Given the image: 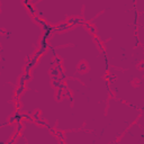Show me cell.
<instances>
[{
  "label": "cell",
  "instance_id": "obj_3",
  "mask_svg": "<svg viewBox=\"0 0 144 144\" xmlns=\"http://www.w3.org/2000/svg\"><path fill=\"white\" fill-rule=\"evenodd\" d=\"M25 81H26V78H25V76H23L19 80V86H25Z\"/></svg>",
  "mask_w": 144,
  "mask_h": 144
},
{
  "label": "cell",
  "instance_id": "obj_8",
  "mask_svg": "<svg viewBox=\"0 0 144 144\" xmlns=\"http://www.w3.org/2000/svg\"><path fill=\"white\" fill-rule=\"evenodd\" d=\"M80 70H86V65H85V64H81V65H80Z\"/></svg>",
  "mask_w": 144,
  "mask_h": 144
},
{
  "label": "cell",
  "instance_id": "obj_1",
  "mask_svg": "<svg viewBox=\"0 0 144 144\" xmlns=\"http://www.w3.org/2000/svg\"><path fill=\"white\" fill-rule=\"evenodd\" d=\"M19 134H20V131H18V129H17V131H16V133L14 134V136L11 137V140H10V141L8 142V144H12V143H14V142L16 141V137H17Z\"/></svg>",
  "mask_w": 144,
  "mask_h": 144
},
{
  "label": "cell",
  "instance_id": "obj_4",
  "mask_svg": "<svg viewBox=\"0 0 144 144\" xmlns=\"http://www.w3.org/2000/svg\"><path fill=\"white\" fill-rule=\"evenodd\" d=\"M16 119H17V117H16V116H12V117H10V118H9V120H8V123H10V124H11V123H14V122H15Z\"/></svg>",
  "mask_w": 144,
  "mask_h": 144
},
{
  "label": "cell",
  "instance_id": "obj_6",
  "mask_svg": "<svg viewBox=\"0 0 144 144\" xmlns=\"http://www.w3.org/2000/svg\"><path fill=\"white\" fill-rule=\"evenodd\" d=\"M54 134H56V135H58V136H59L60 137V139H64V136H63V134H62V133L61 132H55V133H54Z\"/></svg>",
  "mask_w": 144,
  "mask_h": 144
},
{
  "label": "cell",
  "instance_id": "obj_2",
  "mask_svg": "<svg viewBox=\"0 0 144 144\" xmlns=\"http://www.w3.org/2000/svg\"><path fill=\"white\" fill-rule=\"evenodd\" d=\"M83 25H85V26H86V27H87V28H88V29H89V30H90V32H91V33H92V34H93V35H95V34H96V29H95V28H93V26H91V25L87 24V23H85V24H83Z\"/></svg>",
  "mask_w": 144,
  "mask_h": 144
},
{
  "label": "cell",
  "instance_id": "obj_5",
  "mask_svg": "<svg viewBox=\"0 0 144 144\" xmlns=\"http://www.w3.org/2000/svg\"><path fill=\"white\" fill-rule=\"evenodd\" d=\"M38 115H39V112H38V110H37V112L35 113L34 115H33V118H34L35 120H36V119H38Z\"/></svg>",
  "mask_w": 144,
  "mask_h": 144
},
{
  "label": "cell",
  "instance_id": "obj_7",
  "mask_svg": "<svg viewBox=\"0 0 144 144\" xmlns=\"http://www.w3.org/2000/svg\"><path fill=\"white\" fill-rule=\"evenodd\" d=\"M54 62H55V63H58V64H60V62H61V60H60L59 58H55V59H54Z\"/></svg>",
  "mask_w": 144,
  "mask_h": 144
}]
</instances>
